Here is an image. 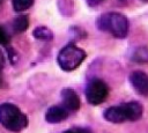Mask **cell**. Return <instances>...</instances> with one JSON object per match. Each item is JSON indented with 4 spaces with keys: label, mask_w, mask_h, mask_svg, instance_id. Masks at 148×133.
Returning a JSON list of instances; mask_svg holds the SVG:
<instances>
[{
    "label": "cell",
    "mask_w": 148,
    "mask_h": 133,
    "mask_svg": "<svg viewBox=\"0 0 148 133\" xmlns=\"http://www.w3.org/2000/svg\"><path fill=\"white\" fill-rule=\"evenodd\" d=\"M142 113L143 108L139 102H127L108 108L103 116L104 119L110 123L120 124L124 121H136L142 117Z\"/></svg>",
    "instance_id": "6da1fadb"
},
{
    "label": "cell",
    "mask_w": 148,
    "mask_h": 133,
    "mask_svg": "<svg viewBox=\"0 0 148 133\" xmlns=\"http://www.w3.org/2000/svg\"><path fill=\"white\" fill-rule=\"evenodd\" d=\"M96 24L99 30L108 31L116 38H125L128 34V20L121 13H105L98 17Z\"/></svg>",
    "instance_id": "7a4b0ae2"
},
{
    "label": "cell",
    "mask_w": 148,
    "mask_h": 133,
    "mask_svg": "<svg viewBox=\"0 0 148 133\" xmlns=\"http://www.w3.org/2000/svg\"><path fill=\"white\" fill-rule=\"evenodd\" d=\"M0 124L12 132H20L28 126V118L16 105L2 103L0 104Z\"/></svg>",
    "instance_id": "3957f363"
},
{
    "label": "cell",
    "mask_w": 148,
    "mask_h": 133,
    "mask_svg": "<svg viewBox=\"0 0 148 133\" xmlns=\"http://www.w3.org/2000/svg\"><path fill=\"white\" fill-rule=\"evenodd\" d=\"M84 59H86V52L74 44L66 45L64 49L60 50L57 57L58 65L60 66L61 69L66 72H72L76 69Z\"/></svg>",
    "instance_id": "277c9868"
},
{
    "label": "cell",
    "mask_w": 148,
    "mask_h": 133,
    "mask_svg": "<svg viewBox=\"0 0 148 133\" xmlns=\"http://www.w3.org/2000/svg\"><path fill=\"white\" fill-rule=\"evenodd\" d=\"M109 95L108 84L101 79H92L86 87V98L89 104L98 105L103 103Z\"/></svg>",
    "instance_id": "5b68a950"
},
{
    "label": "cell",
    "mask_w": 148,
    "mask_h": 133,
    "mask_svg": "<svg viewBox=\"0 0 148 133\" xmlns=\"http://www.w3.org/2000/svg\"><path fill=\"white\" fill-rule=\"evenodd\" d=\"M130 82L135 90L141 96L148 97V75L142 71H133L130 74Z\"/></svg>",
    "instance_id": "8992f818"
},
{
    "label": "cell",
    "mask_w": 148,
    "mask_h": 133,
    "mask_svg": "<svg viewBox=\"0 0 148 133\" xmlns=\"http://www.w3.org/2000/svg\"><path fill=\"white\" fill-rule=\"evenodd\" d=\"M61 105L68 111L73 112L79 110L80 108V98L77 94L71 89V88H65L61 90Z\"/></svg>",
    "instance_id": "52a82bcc"
},
{
    "label": "cell",
    "mask_w": 148,
    "mask_h": 133,
    "mask_svg": "<svg viewBox=\"0 0 148 133\" xmlns=\"http://www.w3.org/2000/svg\"><path fill=\"white\" fill-rule=\"evenodd\" d=\"M69 112L60 104V105H53L51 108H49V110L46 111V114H45V119L47 123H51V124H58V123H61L64 120L67 119Z\"/></svg>",
    "instance_id": "ba28073f"
},
{
    "label": "cell",
    "mask_w": 148,
    "mask_h": 133,
    "mask_svg": "<svg viewBox=\"0 0 148 133\" xmlns=\"http://www.w3.org/2000/svg\"><path fill=\"white\" fill-rule=\"evenodd\" d=\"M132 60L138 64H148V46H139L132 54Z\"/></svg>",
    "instance_id": "9c48e42d"
},
{
    "label": "cell",
    "mask_w": 148,
    "mask_h": 133,
    "mask_svg": "<svg viewBox=\"0 0 148 133\" xmlns=\"http://www.w3.org/2000/svg\"><path fill=\"white\" fill-rule=\"evenodd\" d=\"M34 37L36 39H39V40L49 42V40H51L53 38V34L46 27H38V28H36L34 30Z\"/></svg>",
    "instance_id": "30bf717a"
},
{
    "label": "cell",
    "mask_w": 148,
    "mask_h": 133,
    "mask_svg": "<svg viewBox=\"0 0 148 133\" xmlns=\"http://www.w3.org/2000/svg\"><path fill=\"white\" fill-rule=\"evenodd\" d=\"M28 27H29V20L25 15H18L13 22V28L17 32L25 31L28 29Z\"/></svg>",
    "instance_id": "8fae6325"
},
{
    "label": "cell",
    "mask_w": 148,
    "mask_h": 133,
    "mask_svg": "<svg viewBox=\"0 0 148 133\" xmlns=\"http://www.w3.org/2000/svg\"><path fill=\"white\" fill-rule=\"evenodd\" d=\"M35 0H12V5L15 12L21 13L27 9H29L34 5Z\"/></svg>",
    "instance_id": "7c38bea8"
},
{
    "label": "cell",
    "mask_w": 148,
    "mask_h": 133,
    "mask_svg": "<svg viewBox=\"0 0 148 133\" xmlns=\"http://www.w3.org/2000/svg\"><path fill=\"white\" fill-rule=\"evenodd\" d=\"M8 43H9V36H8L7 31L0 25V44L6 45Z\"/></svg>",
    "instance_id": "4fadbf2b"
},
{
    "label": "cell",
    "mask_w": 148,
    "mask_h": 133,
    "mask_svg": "<svg viewBox=\"0 0 148 133\" xmlns=\"http://www.w3.org/2000/svg\"><path fill=\"white\" fill-rule=\"evenodd\" d=\"M64 133H91L89 130L87 128H81V127H75V128H69L67 131H65Z\"/></svg>",
    "instance_id": "5bb4252c"
},
{
    "label": "cell",
    "mask_w": 148,
    "mask_h": 133,
    "mask_svg": "<svg viewBox=\"0 0 148 133\" xmlns=\"http://www.w3.org/2000/svg\"><path fill=\"white\" fill-rule=\"evenodd\" d=\"M3 62H5V59H3L2 52H1V50H0V71H1V69H2V67H3Z\"/></svg>",
    "instance_id": "9a60e30c"
},
{
    "label": "cell",
    "mask_w": 148,
    "mask_h": 133,
    "mask_svg": "<svg viewBox=\"0 0 148 133\" xmlns=\"http://www.w3.org/2000/svg\"><path fill=\"white\" fill-rule=\"evenodd\" d=\"M87 1H88V3H89V5L95 6V5L99 3V2H101V1H103V0H87Z\"/></svg>",
    "instance_id": "2e32d148"
},
{
    "label": "cell",
    "mask_w": 148,
    "mask_h": 133,
    "mask_svg": "<svg viewBox=\"0 0 148 133\" xmlns=\"http://www.w3.org/2000/svg\"><path fill=\"white\" fill-rule=\"evenodd\" d=\"M141 1H143V2H148V0H141Z\"/></svg>",
    "instance_id": "e0dca14e"
}]
</instances>
